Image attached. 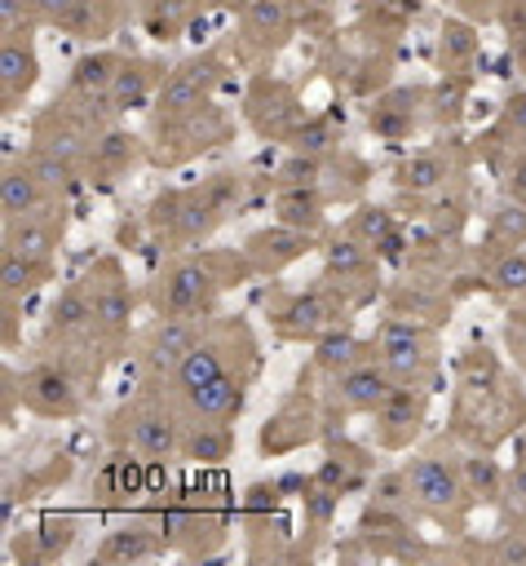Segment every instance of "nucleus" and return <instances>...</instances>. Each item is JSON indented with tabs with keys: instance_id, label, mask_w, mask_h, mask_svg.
I'll return each instance as SVG.
<instances>
[{
	"instance_id": "1",
	"label": "nucleus",
	"mask_w": 526,
	"mask_h": 566,
	"mask_svg": "<svg viewBox=\"0 0 526 566\" xmlns=\"http://www.w3.org/2000/svg\"><path fill=\"white\" fill-rule=\"evenodd\" d=\"M243 274H256L248 256H225V252H199V256H177L155 283H150V305L155 314H186V318H212L217 301L230 283Z\"/></svg>"
},
{
	"instance_id": "2",
	"label": "nucleus",
	"mask_w": 526,
	"mask_h": 566,
	"mask_svg": "<svg viewBox=\"0 0 526 566\" xmlns=\"http://www.w3.org/2000/svg\"><path fill=\"white\" fill-rule=\"evenodd\" d=\"M407 495H411V509L446 522V526H464V513L473 509V495L464 486V469L460 460L442 455V451H415L407 464Z\"/></svg>"
},
{
	"instance_id": "3",
	"label": "nucleus",
	"mask_w": 526,
	"mask_h": 566,
	"mask_svg": "<svg viewBox=\"0 0 526 566\" xmlns=\"http://www.w3.org/2000/svg\"><path fill=\"white\" fill-rule=\"evenodd\" d=\"M371 349L398 385H429V376L438 371V332L424 318L385 314L371 332Z\"/></svg>"
},
{
	"instance_id": "4",
	"label": "nucleus",
	"mask_w": 526,
	"mask_h": 566,
	"mask_svg": "<svg viewBox=\"0 0 526 566\" xmlns=\"http://www.w3.org/2000/svg\"><path fill=\"white\" fill-rule=\"evenodd\" d=\"M234 133V119L225 115V106H217L212 97L186 115H172V119H150V137H155V150L150 159L155 164H186L212 146H221L225 137Z\"/></svg>"
},
{
	"instance_id": "5",
	"label": "nucleus",
	"mask_w": 526,
	"mask_h": 566,
	"mask_svg": "<svg viewBox=\"0 0 526 566\" xmlns=\"http://www.w3.org/2000/svg\"><path fill=\"white\" fill-rule=\"evenodd\" d=\"M115 442L119 447H133L137 455L146 460H172L181 455V433H186V416H177L168 402L159 398H137L128 407L115 411Z\"/></svg>"
},
{
	"instance_id": "6",
	"label": "nucleus",
	"mask_w": 526,
	"mask_h": 566,
	"mask_svg": "<svg viewBox=\"0 0 526 566\" xmlns=\"http://www.w3.org/2000/svg\"><path fill=\"white\" fill-rule=\"evenodd\" d=\"M345 287L340 283H327L318 279L314 287H296V292H283L274 305H270V327L278 340H314L323 327L340 323L345 310L354 301L340 296Z\"/></svg>"
},
{
	"instance_id": "7",
	"label": "nucleus",
	"mask_w": 526,
	"mask_h": 566,
	"mask_svg": "<svg viewBox=\"0 0 526 566\" xmlns=\"http://www.w3.org/2000/svg\"><path fill=\"white\" fill-rule=\"evenodd\" d=\"M18 402L40 420H75L84 389L66 358H40L18 376Z\"/></svg>"
},
{
	"instance_id": "8",
	"label": "nucleus",
	"mask_w": 526,
	"mask_h": 566,
	"mask_svg": "<svg viewBox=\"0 0 526 566\" xmlns=\"http://www.w3.org/2000/svg\"><path fill=\"white\" fill-rule=\"evenodd\" d=\"M84 283H88V296H93L97 345H124L133 336V310H137V296L124 279V265L115 256H102V261H93Z\"/></svg>"
},
{
	"instance_id": "9",
	"label": "nucleus",
	"mask_w": 526,
	"mask_h": 566,
	"mask_svg": "<svg viewBox=\"0 0 526 566\" xmlns=\"http://www.w3.org/2000/svg\"><path fill=\"white\" fill-rule=\"evenodd\" d=\"M221 80H225V62H221L212 49H208V53H194V57H186V62H177V66L164 75L159 93H155L150 119H172V115H186V111L203 106V102L217 93Z\"/></svg>"
},
{
	"instance_id": "10",
	"label": "nucleus",
	"mask_w": 526,
	"mask_h": 566,
	"mask_svg": "<svg viewBox=\"0 0 526 566\" xmlns=\"http://www.w3.org/2000/svg\"><path fill=\"white\" fill-rule=\"evenodd\" d=\"M243 119L252 124L256 137H265V142H287L292 128L305 119L301 93H296L287 80H278V75H256V80L248 84V93H243Z\"/></svg>"
},
{
	"instance_id": "11",
	"label": "nucleus",
	"mask_w": 526,
	"mask_h": 566,
	"mask_svg": "<svg viewBox=\"0 0 526 566\" xmlns=\"http://www.w3.org/2000/svg\"><path fill=\"white\" fill-rule=\"evenodd\" d=\"M208 332V318H186V314H155V323L146 327L141 336V367L155 385H164L181 358L203 340Z\"/></svg>"
},
{
	"instance_id": "12",
	"label": "nucleus",
	"mask_w": 526,
	"mask_h": 566,
	"mask_svg": "<svg viewBox=\"0 0 526 566\" xmlns=\"http://www.w3.org/2000/svg\"><path fill=\"white\" fill-rule=\"evenodd\" d=\"M393 385L398 380L389 376V367L371 354V358H362V363L327 376V407L332 411H345V416H376V407L393 394Z\"/></svg>"
},
{
	"instance_id": "13",
	"label": "nucleus",
	"mask_w": 526,
	"mask_h": 566,
	"mask_svg": "<svg viewBox=\"0 0 526 566\" xmlns=\"http://www.w3.org/2000/svg\"><path fill=\"white\" fill-rule=\"evenodd\" d=\"M371 433L380 451H411V442L420 438L424 420H429V389L424 385H393V394L376 407L371 416Z\"/></svg>"
},
{
	"instance_id": "14",
	"label": "nucleus",
	"mask_w": 526,
	"mask_h": 566,
	"mask_svg": "<svg viewBox=\"0 0 526 566\" xmlns=\"http://www.w3.org/2000/svg\"><path fill=\"white\" fill-rule=\"evenodd\" d=\"M424 106H429L424 84H393L367 106V133L376 142H411Z\"/></svg>"
},
{
	"instance_id": "15",
	"label": "nucleus",
	"mask_w": 526,
	"mask_h": 566,
	"mask_svg": "<svg viewBox=\"0 0 526 566\" xmlns=\"http://www.w3.org/2000/svg\"><path fill=\"white\" fill-rule=\"evenodd\" d=\"M314 248V230H296L287 221H270V226H256L248 230L243 239V256L256 274H283L287 265H296L305 252Z\"/></svg>"
},
{
	"instance_id": "16",
	"label": "nucleus",
	"mask_w": 526,
	"mask_h": 566,
	"mask_svg": "<svg viewBox=\"0 0 526 566\" xmlns=\"http://www.w3.org/2000/svg\"><path fill=\"white\" fill-rule=\"evenodd\" d=\"M44 340L57 345V349L97 340V327H93V296H88V283H84V279L62 283L57 296L49 301V314H44Z\"/></svg>"
},
{
	"instance_id": "17",
	"label": "nucleus",
	"mask_w": 526,
	"mask_h": 566,
	"mask_svg": "<svg viewBox=\"0 0 526 566\" xmlns=\"http://www.w3.org/2000/svg\"><path fill=\"white\" fill-rule=\"evenodd\" d=\"M35 4H40L44 27H57V31L80 35V40H102L119 22L115 0H35Z\"/></svg>"
},
{
	"instance_id": "18",
	"label": "nucleus",
	"mask_w": 526,
	"mask_h": 566,
	"mask_svg": "<svg viewBox=\"0 0 526 566\" xmlns=\"http://www.w3.org/2000/svg\"><path fill=\"white\" fill-rule=\"evenodd\" d=\"M40 84V49L31 35H4L0 40V102L4 115H13L31 88Z\"/></svg>"
},
{
	"instance_id": "19",
	"label": "nucleus",
	"mask_w": 526,
	"mask_h": 566,
	"mask_svg": "<svg viewBox=\"0 0 526 566\" xmlns=\"http://www.w3.org/2000/svg\"><path fill=\"white\" fill-rule=\"evenodd\" d=\"M248 380H252V371H225V376L208 380L203 389H194L190 398H181L177 407L186 411V420H221V424H234L239 411L248 407Z\"/></svg>"
},
{
	"instance_id": "20",
	"label": "nucleus",
	"mask_w": 526,
	"mask_h": 566,
	"mask_svg": "<svg viewBox=\"0 0 526 566\" xmlns=\"http://www.w3.org/2000/svg\"><path fill=\"white\" fill-rule=\"evenodd\" d=\"M451 177H455V159L442 146H420V150H411L393 164V186L411 199L438 195L442 186H451Z\"/></svg>"
},
{
	"instance_id": "21",
	"label": "nucleus",
	"mask_w": 526,
	"mask_h": 566,
	"mask_svg": "<svg viewBox=\"0 0 526 566\" xmlns=\"http://www.w3.org/2000/svg\"><path fill=\"white\" fill-rule=\"evenodd\" d=\"M141 159V137L119 128V124H106L97 137H93V150H88V164L84 172L97 181V186H115L119 177H128V168Z\"/></svg>"
},
{
	"instance_id": "22",
	"label": "nucleus",
	"mask_w": 526,
	"mask_h": 566,
	"mask_svg": "<svg viewBox=\"0 0 526 566\" xmlns=\"http://www.w3.org/2000/svg\"><path fill=\"white\" fill-rule=\"evenodd\" d=\"M93 491L102 500H137V495H150V460L137 455L133 447H115L97 473H93Z\"/></svg>"
},
{
	"instance_id": "23",
	"label": "nucleus",
	"mask_w": 526,
	"mask_h": 566,
	"mask_svg": "<svg viewBox=\"0 0 526 566\" xmlns=\"http://www.w3.org/2000/svg\"><path fill=\"white\" fill-rule=\"evenodd\" d=\"M159 84H164V66H159V62H150V57H124L115 84L106 88V106H111V115L150 111Z\"/></svg>"
},
{
	"instance_id": "24",
	"label": "nucleus",
	"mask_w": 526,
	"mask_h": 566,
	"mask_svg": "<svg viewBox=\"0 0 526 566\" xmlns=\"http://www.w3.org/2000/svg\"><path fill=\"white\" fill-rule=\"evenodd\" d=\"M318 438V416H314V407L305 402H283L265 424H261V438H256V447H261V455H292V451H301L305 442H314Z\"/></svg>"
},
{
	"instance_id": "25",
	"label": "nucleus",
	"mask_w": 526,
	"mask_h": 566,
	"mask_svg": "<svg viewBox=\"0 0 526 566\" xmlns=\"http://www.w3.org/2000/svg\"><path fill=\"white\" fill-rule=\"evenodd\" d=\"M57 243H62V203L35 212V217H18L4 221V248L35 256V261H57Z\"/></svg>"
},
{
	"instance_id": "26",
	"label": "nucleus",
	"mask_w": 526,
	"mask_h": 566,
	"mask_svg": "<svg viewBox=\"0 0 526 566\" xmlns=\"http://www.w3.org/2000/svg\"><path fill=\"white\" fill-rule=\"evenodd\" d=\"M164 548L168 544H164V535H159L155 522H128V526L102 535V544L93 548V562H102V566H133V562L159 557Z\"/></svg>"
},
{
	"instance_id": "27",
	"label": "nucleus",
	"mask_w": 526,
	"mask_h": 566,
	"mask_svg": "<svg viewBox=\"0 0 526 566\" xmlns=\"http://www.w3.org/2000/svg\"><path fill=\"white\" fill-rule=\"evenodd\" d=\"M239 27L252 49H278L296 27V9L292 0H239Z\"/></svg>"
},
{
	"instance_id": "28",
	"label": "nucleus",
	"mask_w": 526,
	"mask_h": 566,
	"mask_svg": "<svg viewBox=\"0 0 526 566\" xmlns=\"http://www.w3.org/2000/svg\"><path fill=\"white\" fill-rule=\"evenodd\" d=\"M309 345H314V349H309V367L323 371V376H336V371H345V367H354V363H362V358L376 354V349H371V336H358L349 323L323 327Z\"/></svg>"
},
{
	"instance_id": "29",
	"label": "nucleus",
	"mask_w": 526,
	"mask_h": 566,
	"mask_svg": "<svg viewBox=\"0 0 526 566\" xmlns=\"http://www.w3.org/2000/svg\"><path fill=\"white\" fill-rule=\"evenodd\" d=\"M376 265H380V256L362 239H354L349 230L345 234H332L323 243V279L327 283H345V287L367 283V279H376Z\"/></svg>"
},
{
	"instance_id": "30",
	"label": "nucleus",
	"mask_w": 526,
	"mask_h": 566,
	"mask_svg": "<svg viewBox=\"0 0 526 566\" xmlns=\"http://www.w3.org/2000/svg\"><path fill=\"white\" fill-rule=\"evenodd\" d=\"M53 203H62V199H53V195L40 186V177L27 168V159L4 164V172H0V212H4V221L35 217V212H44V208H53Z\"/></svg>"
},
{
	"instance_id": "31",
	"label": "nucleus",
	"mask_w": 526,
	"mask_h": 566,
	"mask_svg": "<svg viewBox=\"0 0 526 566\" xmlns=\"http://www.w3.org/2000/svg\"><path fill=\"white\" fill-rule=\"evenodd\" d=\"M75 535H80V517H71V513H44L27 531V548L22 544H13V548H18L22 566H49V562H57V557L71 553Z\"/></svg>"
},
{
	"instance_id": "32",
	"label": "nucleus",
	"mask_w": 526,
	"mask_h": 566,
	"mask_svg": "<svg viewBox=\"0 0 526 566\" xmlns=\"http://www.w3.org/2000/svg\"><path fill=\"white\" fill-rule=\"evenodd\" d=\"M119 66H124V53H115V49L80 53V57L71 62V71H66V97H71V102H102L106 88L115 84Z\"/></svg>"
},
{
	"instance_id": "33",
	"label": "nucleus",
	"mask_w": 526,
	"mask_h": 566,
	"mask_svg": "<svg viewBox=\"0 0 526 566\" xmlns=\"http://www.w3.org/2000/svg\"><path fill=\"white\" fill-rule=\"evenodd\" d=\"M482 53V27L464 13H446L438 27V71H473Z\"/></svg>"
},
{
	"instance_id": "34",
	"label": "nucleus",
	"mask_w": 526,
	"mask_h": 566,
	"mask_svg": "<svg viewBox=\"0 0 526 566\" xmlns=\"http://www.w3.org/2000/svg\"><path fill=\"white\" fill-rule=\"evenodd\" d=\"M473 106V71H438V80L429 84V106L424 115L438 128H455Z\"/></svg>"
},
{
	"instance_id": "35",
	"label": "nucleus",
	"mask_w": 526,
	"mask_h": 566,
	"mask_svg": "<svg viewBox=\"0 0 526 566\" xmlns=\"http://www.w3.org/2000/svg\"><path fill=\"white\" fill-rule=\"evenodd\" d=\"M274 221H287L296 230H323L327 221V190L323 181L314 186H278L274 190Z\"/></svg>"
},
{
	"instance_id": "36",
	"label": "nucleus",
	"mask_w": 526,
	"mask_h": 566,
	"mask_svg": "<svg viewBox=\"0 0 526 566\" xmlns=\"http://www.w3.org/2000/svg\"><path fill=\"white\" fill-rule=\"evenodd\" d=\"M234 451V429L221 424V420H186V433H181V460L199 464V469H217L225 464Z\"/></svg>"
},
{
	"instance_id": "37",
	"label": "nucleus",
	"mask_w": 526,
	"mask_h": 566,
	"mask_svg": "<svg viewBox=\"0 0 526 566\" xmlns=\"http://www.w3.org/2000/svg\"><path fill=\"white\" fill-rule=\"evenodd\" d=\"M53 274H57V261H35L13 248H0V296L4 301H27L35 287L53 283Z\"/></svg>"
},
{
	"instance_id": "38",
	"label": "nucleus",
	"mask_w": 526,
	"mask_h": 566,
	"mask_svg": "<svg viewBox=\"0 0 526 566\" xmlns=\"http://www.w3.org/2000/svg\"><path fill=\"white\" fill-rule=\"evenodd\" d=\"M464 469V486L473 495V504H499L504 500V482H508V469L491 455V451H469L460 460Z\"/></svg>"
},
{
	"instance_id": "39",
	"label": "nucleus",
	"mask_w": 526,
	"mask_h": 566,
	"mask_svg": "<svg viewBox=\"0 0 526 566\" xmlns=\"http://www.w3.org/2000/svg\"><path fill=\"white\" fill-rule=\"evenodd\" d=\"M486 243L495 248V256L508 248H526V203L522 199L504 195V203H495L486 212Z\"/></svg>"
},
{
	"instance_id": "40",
	"label": "nucleus",
	"mask_w": 526,
	"mask_h": 566,
	"mask_svg": "<svg viewBox=\"0 0 526 566\" xmlns=\"http://www.w3.org/2000/svg\"><path fill=\"white\" fill-rule=\"evenodd\" d=\"M345 230H349L354 239H362L371 252H380V248H385V243L398 234V217H393L385 203H358V208L349 212Z\"/></svg>"
},
{
	"instance_id": "41",
	"label": "nucleus",
	"mask_w": 526,
	"mask_h": 566,
	"mask_svg": "<svg viewBox=\"0 0 526 566\" xmlns=\"http://www.w3.org/2000/svg\"><path fill=\"white\" fill-rule=\"evenodd\" d=\"M190 0H141V31L159 44H172L186 31Z\"/></svg>"
},
{
	"instance_id": "42",
	"label": "nucleus",
	"mask_w": 526,
	"mask_h": 566,
	"mask_svg": "<svg viewBox=\"0 0 526 566\" xmlns=\"http://www.w3.org/2000/svg\"><path fill=\"white\" fill-rule=\"evenodd\" d=\"M455 376H460L464 389H495V385H504V363H499L495 349L469 345V349L455 358Z\"/></svg>"
},
{
	"instance_id": "43",
	"label": "nucleus",
	"mask_w": 526,
	"mask_h": 566,
	"mask_svg": "<svg viewBox=\"0 0 526 566\" xmlns=\"http://www.w3.org/2000/svg\"><path fill=\"white\" fill-rule=\"evenodd\" d=\"M194 190H199V195H203V203L225 221V217L243 203V195H248V177H243V172H234V168H221V172H208Z\"/></svg>"
},
{
	"instance_id": "44",
	"label": "nucleus",
	"mask_w": 526,
	"mask_h": 566,
	"mask_svg": "<svg viewBox=\"0 0 526 566\" xmlns=\"http://www.w3.org/2000/svg\"><path fill=\"white\" fill-rule=\"evenodd\" d=\"M217 226H221V217L203 203V195H199V190H190V199H186V208H181V217H177V226H172L168 243H177V248H194V243H203Z\"/></svg>"
},
{
	"instance_id": "45",
	"label": "nucleus",
	"mask_w": 526,
	"mask_h": 566,
	"mask_svg": "<svg viewBox=\"0 0 526 566\" xmlns=\"http://www.w3.org/2000/svg\"><path fill=\"white\" fill-rule=\"evenodd\" d=\"M27 168L40 177V186H44L53 199H66V195L75 190V181H80V168H75V164H66V159H57V155H49V150H40V146H27Z\"/></svg>"
},
{
	"instance_id": "46",
	"label": "nucleus",
	"mask_w": 526,
	"mask_h": 566,
	"mask_svg": "<svg viewBox=\"0 0 526 566\" xmlns=\"http://www.w3.org/2000/svg\"><path fill=\"white\" fill-rule=\"evenodd\" d=\"M464 226H469V195L442 186V190L433 195V203H429V230H433L438 239H455Z\"/></svg>"
},
{
	"instance_id": "47",
	"label": "nucleus",
	"mask_w": 526,
	"mask_h": 566,
	"mask_svg": "<svg viewBox=\"0 0 526 566\" xmlns=\"http://www.w3.org/2000/svg\"><path fill=\"white\" fill-rule=\"evenodd\" d=\"M336 142H340V128H336L332 115H305V119L292 128V137H287L283 146H287V150H309V155H327V159H332Z\"/></svg>"
},
{
	"instance_id": "48",
	"label": "nucleus",
	"mask_w": 526,
	"mask_h": 566,
	"mask_svg": "<svg viewBox=\"0 0 526 566\" xmlns=\"http://www.w3.org/2000/svg\"><path fill=\"white\" fill-rule=\"evenodd\" d=\"M486 287L495 296H526V248H508L486 265Z\"/></svg>"
},
{
	"instance_id": "49",
	"label": "nucleus",
	"mask_w": 526,
	"mask_h": 566,
	"mask_svg": "<svg viewBox=\"0 0 526 566\" xmlns=\"http://www.w3.org/2000/svg\"><path fill=\"white\" fill-rule=\"evenodd\" d=\"M327 177V155H309V150H287L274 164V190L278 186H314Z\"/></svg>"
},
{
	"instance_id": "50",
	"label": "nucleus",
	"mask_w": 526,
	"mask_h": 566,
	"mask_svg": "<svg viewBox=\"0 0 526 566\" xmlns=\"http://www.w3.org/2000/svg\"><path fill=\"white\" fill-rule=\"evenodd\" d=\"M278 495H283V486H278V482H252V486L243 491V500H239L243 526H248V531H261V526L278 513Z\"/></svg>"
},
{
	"instance_id": "51",
	"label": "nucleus",
	"mask_w": 526,
	"mask_h": 566,
	"mask_svg": "<svg viewBox=\"0 0 526 566\" xmlns=\"http://www.w3.org/2000/svg\"><path fill=\"white\" fill-rule=\"evenodd\" d=\"M186 199H190V190H181V186H164L155 199H150V208H146V226L155 230V234H172V226H177V217H181V208H186Z\"/></svg>"
},
{
	"instance_id": "52",
	"label": "nucleus",
	"mask_w": 526,
	"mask_h": 566,
	"mask_svg": "<svg viewBox=\"0 0 526 566\" xmlns=\"http://www.w3.org/2000/svg\"><path fill=\"white\" fill-rule=\"evenodd\" d=\"M336 509H340V491H327V486H318V482L309 478L305 491H301V513H305V522H309L314 531H327L332 517H336Z\"/></svg>"
},
{
	"instance_id": "53",
	"label": "nucleus",
	"mask_w": 526,
	"mask_h": 566,
	"mask_svg": "<svg viewBox=\"0 0 526 566\" xmlns=\"http://www.w3.org/2000/svg\"><path fill=\"white\" fill-rule=\"evenodd\" d=\"M482 557L499 566H526V526H504L495 539L482 544Z\"/></svg>"
},
{
	"instance_id": "54",
	"label": "nucleus",
	"mask_w": 526,
	"mask_h": 566,
	"mask_svg": "<svg viewBox=\"0 0 526 566\" xmlns=\"http://www.w3.org/2000/svg\"><path fill=\"white\" fill-rule=\"evenodd\" d=\"M40 4L35 0H0V40L4 35H35L40 27Z\"/></svg>"
},
{
	"instance_id": "55",
	"label": "nucleus",
	"mask_w": 526,
	"mask_h": 566,
	"mask_svg": "<svg viewBox=\"0 0 526 566\" xmlns=\"http://www.w3.org/2000/svg\"><path fill=\"white\" fill-rule=\"evenodd\" d=\"M495 133L508 137V142H526V88H513L499 106V119H495Z\"/></svg>"
},
{
	"instance_id": "56",
	"label": "nucleus",
	"mask_w": 526,
	"mask_h": 566,
	"mask_svg": "<svg viewBox=\"0 0 526 566\" xmlns=\"http://www.w3.org/2000/svg\"><path fill=\"white\" fill-rule=\"evenodd\" d=\"M499 509L508 513V526H526V464H508V482H504V500Z\"/></svg>"
},
{
	"instance_id": "57",
	"label": "nucleus",
	"mask_w": 526,
	"mask_h": 566,
	"mask_svg": "<svg viewBox=\"0 0 526 566\" xmlns=\"http://www.w3.org/2000/svg\"><path fill=\"white\" fill-rule=\"evenodd\" d=\"M499 186L508 199H522L526 203V150H513L504 164H499Z\"/></svg>"
},
{
	"instance_id": "58",
	"label": "nucleus",
	"mask_w": 526,
	"mask_h": 566,
	"mask_svg": "<svg viewBox=\"0 0 526 566\" xmlns=\"http://www.w3.org/2000/svg\"><path fill=\"white\" fill-rule=\"evenodd\" d=\"M499 4L504 0H451V13H464V18H473L482 27V22H495Z\"/></svg>"
},
{
	"instance_id": "59",
	"label": "nucleus",
	"mask_w": 526,
	"mask_h": 566,
	"mask_svg": "<svg viewBox=\"0 0 526 566\" xmlns=\"http://www.w3.org/2000/svg\"><path fill=\"white\" fill-rule=\"evenodd\" d=\"M508 340H513V354L526 363V305L508 314Z\"/></svg>"
},
{
	"instance_id": "60",
	"label": "nucleus",
	"mask_w": 526,
	"mask_h": 566,
	"mask_svg": "<svg viewBox=\"0 0 526 566\" xmlns=\"http://www.w3.org/2000/svg\"><path fill=\"white\" fill-rule=\"evenodd\" d=\"M513 460H517V464H526V429H522V424L513 429Z\"/></svg>"
},
{
	"instance_id": "61",
	"label": "nucleus",
	"mask_w": 526,
	"mask_h": 566,
	"mask_svg": "<svg viewBox=\"0 0 526 566\" xmlns=\"http://www.w3.org/2000/svg\"><path fill=\"white\" fill-rule=\"evenodd\" d=\"M296 4H301V9H332L336 0H296Z\"/></svg>"
},
{
	"instance_id": "62",
	"label": "nucleus",
	"mask_w": 526,
	"mask_h": 566,
	"mask_svg": "<svg viewBox=\"0 0 526 566\" xmlns=\"http://www.w3.org/2000/svg\"><path fill=\"white\" fill-rule=\"evenodd\" d=\"M513 57H517V66L526 71V40H522V44H513Z\"/></svg>"
}]
</instances>
